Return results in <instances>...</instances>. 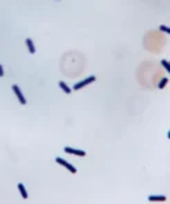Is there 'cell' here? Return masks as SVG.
<instances>
[{
    "label": "cell",
    "instance_id": "10",
    "mask_svg": "<svg viewBox=\"0 0 170 204\" xmlns=\"http://www.w3.org/2000/svg\"><path fill=\"white\" fill-rule=\"evenodd\" d=\"M162 66L166 69V72H170V64L166 61V59H162Z\"/></svg>",
    "mask_w": 170,
    "mask_h": 204
},
{
    "label": "cell",
    "instance_id": "8",
    "mask_svg": "<svg viewBox=\"0 0 170 204\" xmlns=\"http://www.w3.org/2000/svg\"><path fill=\"white\" fill-rule=\"evenodd\" d=\"M18 189H19L21 196H22V199H28V192H26V189H25V186H24L22 183H18Z\"/></svg>",
    "mask_w": 170,
    "mask_h": 204
},
{
    "label": "cell",
    "instance_id": "1",
    "mask_svg": "<svg viewBox=\"0 0 170 204\" xmlns=\"http://www.w3.org/2000/svg\"><path fill=\"white\" fill-rule=\"evenodd\" d=\"M93 82H96V76H89V77H86V79H83L82 82L76 83V84L74 86V88H72V90L78 91V90H80V88H83V87L89 86V84H90V83H93Z\"/></svg>",
    "mask_w": 170,
    "mask_h": 204
},
{
    "label": "cell",
    "instance_id": "5",
    "mask_svg": "<svg viewBox=\"0 0 170 204\" xmlns=\"http://www.w3.org/2000/svg\"><path fill=\"white\" fill-rule=\"evenodd\" d=\"M25 44H26L28 50H29V53H31V54H35V53H36V48H35V44H33L32 39H29V37H28L26 40H25Z\"/></svg>",
    "mask_w": 170,
    "mask_h": 204
},
{
    "label": "cell",
    "instance_id": "2",
    "mask_svg": "<svg viewBox=\"0 0 170 204\" xmlns=\"http://www.w3.org/2000/svg\"><path fill=\"white\" fill-rule=\"evenodd\" d=\"M55 161H57V163L60 164V166H64V167L66 168L68 171H71V172H72V174H76V168H75V167H74V166H72V164H71V163H68L66 160L61 159V157H57V159H55Z\"/></svg>",
    "mask_w": 170,
    "mask_h": 204
},
{
    "label": "cell",
    "instance_id": "4",
    "mask_svg": "<svg viewBox=\"0 0 170 204\" xmlns=\"http://www.w3.org/2000/svg\"><path fill=\"white\" fill-rule=\"evenodd\" d=\"M64 150H65V153H68V154H75V156H80V157L86 156L84 150H79V149H75V148H69V146H66Z\"/></svg>",
    "mask_w": 170,
    "mask_h": 204
},
{
    "label": "cell",
    "instance_id": "9",
    "mask_svg": "<svg viewBox=\"0 0 170 204\" xmlns=\"http://www.w3.org/2000/svg\"><path fill=\"white\" fill-rule=\"evenodd\" d=\"M167 82H169V79L167 77H163L161 82H159V84H158V87H159V90H163L166 87V84H167Z\"/></svg>",
    "mask_w": 170,
    "mask_h": 204
},
{
    "label": "cell",
    "instance_id": "3",
    "mask_svg": "<svg viewBox=\"0 0 170 204\" xmlns=\"http://www.w3.org/2000/svg\"><path fill=\"white\" fill-rule=\"evenodd\" d=\"M13 91H14V94L17 95V98H18V101H19V104H22V105H25L26 104V100H25V97H24V94L21 92V90H19V87L17 86V84H13Z\"/></svg>",
    "mask_w": 170,
    "mask_h": 204
},
{
    "label": "cell",
    "instance_id": "6",
    "mask_svg": "<svg viewBox=\"0 0 170 204\" xmlns=\"http://www.w3.org/2000/svg\"><path fill=\"white\" fill-rule=\"evenodd\" d=\"M58 86H60V88L62 91H64L65 94H71V92H72V88H69L68 87V84H66V83H64V82H60L58 83Z\"/></svg>",
    "mask_w": 170,
    "mask_h": 204
},
{
    "label": "cell",
    "instance_id": "7",
    "mask_svg": "<svg viewBox=\"0 0 170 204\" xmlns=\"http://www.w3.org/2000/svg\"><path fill=\"white\" fill-rule=\"evenodd\" d=\"M148 200L149 201H161V203H163V201H166V197L165 196H148Z\"/></svg>",
    "mask_w": 170,
    "mask_h": 204
},
{
    "label": "cell",
    "instance_id": "12",
    "mask_svg": "<svg viewBox=\"0 0 170 204\" xmlns=\"http://www.w3.org/2000/svg\"><path fill=\"white\" fill-rule=\"evenodd\" d=\"M4 76V72H3V66L0 65V77H3Z\"/></svg>",
    "mask_w": 170,
    "mask_h": 204
},
{
    "label": "cell",
    "instance_id": "11",
    "mask_svg": "<svg viewBox=\"0 0 170 204\" xmlns=\"http://www.w3.org/2000/svg\"><path fill=\"white\" fill-rule=\"evenodd\" d=\"M159 31H162V32L166 33V35H169L170 33V29L167 26H165V25H161V26H159Z\"/></svg>",
    "mask_w": 170,
    "mask_h": 204
}]
</instances>
